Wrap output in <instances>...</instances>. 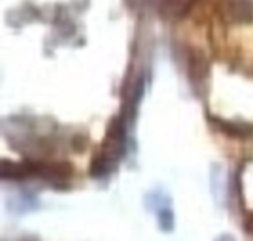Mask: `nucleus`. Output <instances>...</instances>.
Returning a JSON list of instances; mask_svg holds the SVG:
<instances>
[{"label": "nucleus", "instance_id": "nucleus-1", "mask_svg": "<svg viewBox=\"0 0 253 241\" xmlns=\"http://www.w3.org/2000/svg\"><path fill=\"white\" fill-rule=\"evenodd\" d=\"M210 123L214 124L221 133L226 136L235 139H246L253 134V128L250 124L236 123V121H226L217 116H209Z\"/></svg>", "mask_w": 253, "mask_h": 241}, {"label": "nucleus", "instance_id": "nucleus-2", "mask_svg": "<svg viewBox=\"0 0 253 241\" xmlns=\"http://www.w3.org/2000/svg\"><path fill=\"white\" fill-rule=\"evenodd\" d=\"M0 175L4 180H25L30 176L29 165H27V162L16 163L2 160Z\"/></svg>", "mask_w": 253, "mask_h": 241}, {"label": "nucleus", "instance_id": "nucleus-3", "mask_svg": "<svg viewBox=\"0 0 253 241\" xmlns=\"http://www.w3.org/2000/svg\"><path fill=\"white\" fill-rule=\"evenodd\" d=\"M194 0H161V9L172 17H183L192 9Z\"/></svg>", "mask_w": 253, "mask_h": 241}, {"label": "nucleus", "instance_id": "nucleus-4", "mask_svg": "<svg viewBox=\"0 0 253 241\" xmlns=\"http://www.w3.org/2000/svg\"><path fill=\"white\" fill-rule=\"evenodd\" d=\"M189 72L193 78H204L208 73V63H205L204 58H200L199 56L193 57L192 62L189 63Z\"/></svg>", "mask_w": 253, "mask_h": 241}, {"label": "nucleus", "instance_id": "nucleus-5", "mask_svg": "<svg viewBox=\"0 0 253 241\" xmlns=\"http://www.w3.org/2000/svg\"><path fill=\"white\" fill-rule=\"evenodd\" d=\"M160 225L163 230H170L173 228V215L168 210H163L160 213Z\"/></svg>", "mask_w": 253, "mask_h": 241}, {"label": "nucleus", "instance_id": "nucleus-6", "mask_svg": "<svg viewBox=\"0 0 253 241\" xmlns=\"http://www.w3.org/2000/svg\"><path fill=\"white\" fill-rule=\"evenodd\" d=\"M245 229L250 234H253V213L246 218V222H245Z\"/></svg>", "mask_w": 253, "mask_h": 241}, {"label": "nucleus", "instance_id": "nucleus-7", "mask_svg": "<svg viewBox=\"0 0 253 241\" xmlns=\"http://www.w3.org/2000/svg\"><path fill=\"white\" fill-rule=\"evenodd\" d=\"M217 241H235L230 235H225V237H221Z\"/></svg>", "mask_w": 253, "mask_h": 241}]
</instances>
